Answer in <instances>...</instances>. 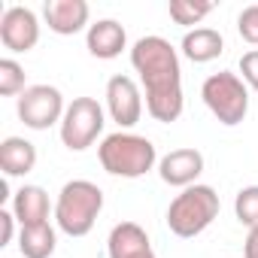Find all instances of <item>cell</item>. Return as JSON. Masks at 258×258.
<instances>
[{
    "instance_id": "cell-10",
    "label": "cell",
    "mask_w": 258,
    "mask_h": 258,
    "mask_svg": "<svg viewBox=\"0 0 258 258\" xmlns=\"http://www.w3.org/2000/svg\"><path fill=\"white\" fill-rule=\"evenodd\" d=\"M43 19L49 25V31L61 34V37H73L88 25L91 19V7L85 0H46L43 4Z\"/></svg>"
},
{
    "instance_id": "cell-16",
    "label": "cell",
    "mask_w": 258,
    "mask_h": 258,
    "mask_svg": "<svg viewBox=\"0 0 258 258\" xmlns=\"http://www.w3.org/2000/svg\"><path fill=\"white\" fill-rule=\"evenodd\" d=\"M179 49L191 64H210L225 52V40L216 28H195V31H185Z\"/></svg>"
},
{
    "instance_id": "cell-1",
    "label": "cell",
    "mask_w": 258,
    "mask_h": 258,
    "mask_svg": "<svg viewBox=\"0 0 258 258\" xmlns=\"http://www.w3.org/2000/svg\"><path fill=\"white\" fill-rule=\"evenodd\" d=\"M131 67L137 70L140 85L146 91V112L161 124L176 121L185 109V97L179 52L170 46V40L158 34L140 37L131 46Z\"/></svg>"
},
{
    "instance_id": "cell-22",
    "label": "cell",
    "mask_w": 258,
    "mask_h": 258,
    "mask_svg": "<svg viewBox=\"0 0 258 258\" xmlns=\"http://www.w3.org/2000/svg\"><path fill=\"white\" fill-rule=\"evenodd\" d=\"M240 79L252 91H258V49H249L240 55Z\"/></svg>"
},
{
    "instance_id": "cell-13",
    "label": "cell",
    "mask_w": 258,
    "mask_h": 258,
    "mask_svg": "<svg viewBox=\"0 0 258 258\" xmlns=\"http://www.w3.org/2000/svg\"><path fill=\"white\" fill-rule=\"evenodd\" d=\"M85 46H88V52H91L94 58L112 61V58H118V55L124 52L127 34H124V28H121L115 19H100V22H94V25L85 31Z\"/></svg>"
},
{
    "instance_id": "cell-9",
    "label": "cell",
    "mask_w": 258,
    "mask_h": 258,
    "mask_svg": "<svg viewBox=\"0 0 258 258\" xmlns=\"http://www.w3.org/2000/svg\"><path fill=\"white\" fill-rule=\"evenodd\" d=\"M0 43L10 52H31L40 43V19L28 7H7L0 16Z\"/></svg>"
},
{
    "instance_id": "cell-18",
    "label": "cell",
    "mask_w": 258,
    "mask_h": 258,
    "mask_svg": "<svg viewBox=\"0 0 258 258\" xmlns=\"http://www.w3.org/2000/svg\"><path fill=\"white\" fill-rule=\"evenodd\" d=\"M170 19L176 25H201L210 13H213V4H207V0H170V7H167Z\"/></svg>"
},
{
    "instance_id": "cell-20",
    "label": "cell",
    "mask_w": 258,
    "mask_h": 258,
    "mask_svg": "<svg viewBox=\"0 0 258 258\" xmlns=\"http://www.w3.org/2000/svg\"><path fill=\"white\" fill-rule=\"evenodd\" d=\"M25 91H28L25 67L16 58H4V61H0V94H4V97H16V94H25Z\"/></svg>"
},
{
    "instance_id": "cell-21",
    "label": "cell",
    "mask_w": 258,
    "mask_h": 258,
    "mask_svg": "<svg viewBox=\"0 0 258 258\" xmlns=\"http://www.w3.org/2000/svg\"><path fill=\"white\" fill-rule=\"evenodd\" d=\"M237 34L249 46H258V4L240 10V16H237Z\"/></svg>"
},
{
    "instance_id": "cell-5",
    "label": "cell",
    "mask_w": 258,
    "mask_h": 258,
    "mask_svg": "<svg viewBox=\"0 0 258 258\" xmlns=\"http://www.w3.org/2000/svg\"><path fill=\"white\" fill-rule=\"evenodd\" d=\"M201 97H204L207 109L225 127L240 124L249 112V85L240 79V73H231V70H219V73L207 76L201 85Z\"/></svg>"
},
{
    "instance_id": "cell-14",
    "label": "cell",
    "mask_w": 258,
    "mask_h": 258,
    "mask_svg": "<svg viewBox=\"0 0 258 258\" xmlns=\"http://www.w3.org/2000/svg\"><path fill=\"white\" fill-rule=\"evenodd\" d=\"M55 207L49 204V195L43 185H22L16 195H13V216L19 219L22 228H31V225H43L49 222V213Z\"/></svg>"
},
{
    "instance_id": "cell-24",
    "label": "cell",
    "mask_w": 258,
    "mask_h": 258,
    "mask_svg": "<svg viewBox=\"0 0 258 258\" xmlns=\"http://www.w3.org/2000/svg\"><path fill=\"white\" fill-rule=\"evenodd\" d=\"M243 255L246 258H258V228H252L246 234V243H243Z\"/></svg>"
},
{
    "instance_id": "cell-3",
    "label": "cell",
    "mask_w": 258,
    "mask_h": 258,
    "mask_svg": "<svg viewBox=\"0 0 258 258\" xmlns=\"http://www.w3.org/2000/svg\"><path fill=\"white\" fill-rule=\"evenodd\" d=\"M100 210H103V191L91 179H70L58 191L55 222L67 237H85L91 234Z\"/></svg>"
},
{
    "instance_id": "cell-19",
    "label": "cell",
    "mask_w": 258,
    "mask_h": 258,
    "mask_svg": "<svg viewBox=\"0 0 258 258\" xmlns=\"http://www.w3.org/2000/svg\"><path fill=\"white\" fill-rule=\"evenodd\" d=\"M234 216L249 231L258 228V185H246V188L237 191V198H234Z\"/></svg>"
},
{
    "instance_id": "cell-6",
    "label": "cell",
    "mask_w": 258,
    "mask_h": 258,
    "mask_svg": "<svg viewBox=\"0 0 258 258\" xmlns=\"http://www.w3.org/2000/svg\"><path fill=\"white\" fill-rule=\"evenodd\" d=\"M103 124H106L103 106L94 97H73V103H67V112L61 118V143L70 152H85L103 134Z\"/></svg>"
},
{
    "instance_id": "cell-15",
    "label": "cell",
    "mask_w": 258,
    "mask_h": 258,
    "mask_svg": "<svg viewBox=\"0 0 258 258\" xmlns=\"http://www.w3.org/2000/svg\"><path fill=\"white\" fill-rule=\"evenodd\" d=\"M37 167V146L25 137H7L0 143V170L7 179L28 176Z\"/></svg>"
},
{
    "instance_id": "cell-23",
    "label": "cell",
    "mask_w": 258,
    "mask_h": 258,
    "mask_svg": "<svg viewBox=\"0 0 258 258\" xmlns=\"http://www.w3.org/2000/svg\"><path fill=\"white\" fill-rule=\"evenodd\" d=\"M16 216L13 210H0V246H10L13 237H16Z\"/></svg>"
},
{
    "instance_id": "cell-2",
    "label": "cell",
    "mask_w": 258,
    "mask_h": 258,
    "mask_svg": "<svg viewBox=\"0 0 258 258\" xmlns=\"http://www.w3.org/2000/svg\"><path fill=\"white\" fill-rule=\"evenodd\" d=\"M97 158L109 176H121V179H140L158 164V152L152 140L131 131H115L103 137V143L97 146Z\"/></svg>"
},
{
    "instance_id": "cell-8",
    "label": "cell",
    "mask_w": 258,
    "mask_h": 258,
    "mask_svg": "<svg viewBox=\"0 0 258 258\" xmlns=\"http://www.w3.org/2000/svg\"><path fill=\"white\" fill-rule=\"evenodd\" d=\"M106 112L118 127H134L143 115V94L131 76L115 73L106 82Z\"/></svg>"
},
{
    "instance_id": "cell-11",
    "label": "cell",
    "mask_w": 258,
    "mask_h": 258,
    "mask_svg": "<svg viewBox=\"0 0 258 258\" xmlns=\"http://www.w3.org/2000/svg\"><path fill=\"white\" fill-rule=\"evenodd\" d=\"M201 173H204V155L198 149H173L158 161V176L173 188L198 185Z\"/></svg>"
},
{
    "instance_id": "cell-12",
    "label": "cell",
    "mask_w": 258,
    "mask_h": 258,
    "mask_svg": "<svg viewBox=\"0 0 258 258\" xmlns=\"http://www.w3.org/2000/svg\"><path fill=\"white\" fill-rule=\"evenodd\" d=\"M106 252H109V258H158L149 243V234L137 222H118L109 231Z\"/></svg>"
},
{
    "instance_id": "cell-4",
    "label": "cell",
    "mask_w": 258,
    "mask_h": 258,
    "mask_svg": "<svg viewBox=\"0 0 258 258\" xmlns=\"http://www.w3.org/2000/svg\"><path fill=\"white\" fill-rule=\"evenodd\" d=\"M219 207L222 204H219V195H216L213 185H201V182L188 185L170 201V207H167V228L176 237L191 240V237L204 234L216 222Z\"/></svg>"
},
{
    "instance_id": "cell-17",
    "label": "cell",
    "mask_w": 258,
    "mask_h": 258,
    "mask_svg": "<svg viewBox=\"0 0 258 258\" xmlns=\"http://www.w3.org/2000/svg\"><path fill=\"white\" fill-rule=\"evenodd\" d=\"M55 246H58V234H55V228L49 222L19 231V252L25 258H52Z\"/></svg>"
},
{
    "instance_id": "cell-7",
    "label": "cell",
    "mask_w": 258,
    "mask_h": 258,
    "mask_svg": "<svg viewBox=\"0 0 258 258\" xmlns=\"http://www.w3.org/2000/svg\"><path fill=\"white\" fill-rule=\"evenodd\" d=\"M16 109L25 127H31V131H49L52 124H61L67 112L64 94L55 85H28V91L19 94Z\"/></svg>"
}]
</instances>
